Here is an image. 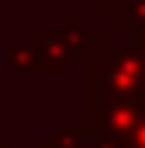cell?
Segmentation results:
<instances>
[{"label":"cell","instance_id":"1","mask_svg":"<svg viewBox=\"0 0 145 148\" xmlns=\"http://www.w3.org/2000/svg\"><path fill=\"white\" fill-rule=\"evenodd\" d=\"M86 117L100 114L107 103L124 97H145V69L135 45L104 41L100 52L86 62Z\"/></svg>","mask_w":145,"mask_h":148},{"label":"cell","instance_id":"2","mask_svg":"<svg viewBox=\"0 0 145 148\" xmlns=\"http://www.w3.org/2000/svg\"><path fill=\"white\" fill-rule=\"evenodd\" d=\"M145 117V97H124L107 103L100 114L86 117L93 138H114V141H131L138 121Z\"/></svg>","mask_w":145,"mask_h":148},{"label":"cell","instance_id":"3","mask_svg":"<svg viewBox=\"0 0 145 148\" xmlns=\"http://www.w3.org/2000/svg\"><path fill=\"white\" fill-rule=\"evenodd\" d=\"M38 48H41V59H45V73H69L72 62H76V52L69 45L66 28H41L38 31Z\"/></svg>","mask_w":145,"mask_h":148},{"label":"cell","instance_id":"4","mask_svg":"<svg viewBox=\"0 0 145 148\" xmlns=\"http://www.w3.org/2000/svg\"><path fill=\"white\" fill-rule=\"evenodd\" d=\"M66 35H69V45H72V52H76V62H90L93 59L90 52L104 45V31L97 24H90V17L83 10L72 14V21L66 24Z\"/></svg>","mask_w":145,"mask_h":148},{"label":"cell","instance_id":"5","mask_svg":"<svg viewBox=\"0 0 145 148\" xmlns=\"http://www.w3.org/2000/svg\"><path fill=\"white\" fill-rule=\"evenodd\" d=\"M7 69L14 76H28V73H45V59L38 41H14L7 48Z\"/></svg>","mask_w":145,"mask_h":148},{"label":"cell","instance_id":"6","mask_svg":"<svg viewBox=\"0 0 145 148\" xmlns=\"http://www.w3.org/2000/svg\"><path fill=\"white\" fill-rule=\"evenodd\" d=\"M86 138H93L90 134V124L86 121H76V124H62V127L48 131L38 141V148H86Z\"/></svg>","mask_w":145,"mask_h":148},{"label":"cell","instance_id":"7","mask_svg":"<svg viewBox=\"0 0 145 148\" xmlns=\"http://www.w3.org/2000/svg\"><path fill=\"white\" fill-rule=\"evenodd\" d=\"M117 24H121V28H131V31L145 28V0H135V3H128V7L117 14Z\"/></svg>","mask_w":145,"mask_h":148},{"label":"cell","instance_id":"8","mask_svg":"<svg viewBox=\"0 0 145 148\" xmlns=\"http://www.w3.org/2000/svg\"><path fill=\"white\" fill-rule=\"evenodd\" d=\"M90 148H131L128 141H114V138H93Z\"/></svg>","mask_w":145,"mask_h":148},{"label":"cell","instance_id":"9","mask_svg":"<svg viewBox=\"0 0 145 148\" xmlns=\"http://www.w3.org/2000/svg\"><path fill=\"white\" fill-rule=\"evenodd\" d=\"M128 145H131V148H145V117L138 121V127H135V134H131Z\"/></svg>","mask_w":145,"mask_h":148},{"label":"cell","instance_id":"10","mask_svg":"<svg viewBox=\"0 0 145 148\" xmlns=\"http://www.w3.org/2000/svg\"><path fill=\"white\" fill-rule=\"evenodd\" d=\"M128 3H135V0H104V10H107V14H121Z\"/></svg>","mask_w":145,"mask_h":148},{"label":"cell","instance_id":"11","mask_svg":"<svg viewBox=\"0 0 145 148\" xmlns=\"http://www.w3.org/2000/svg\"><path fill=\"white\" fill-rule=\"evenodd\" d=\"M0 148H10V141H7V138H3V134H0Z\"/></svg>","mask_w":145,"mask_h":148}]
</instances>
